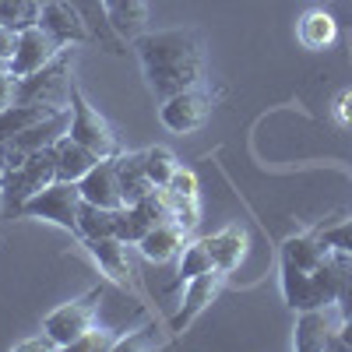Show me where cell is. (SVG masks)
Wrapping results in <instances>:
<instances>
[{
  "label": "cell",
  "instance_id": "cell-25",
  "mask_svg": "<svg viewBox=\"0 0 352 352\" xmlns=\"http://www.w3.org/2000/svg\"><path fill=\"white\" fill-rule=\"evenodd\" d=\"M39 11H43V0H0V25H11V28H32L39 25Z\"/></svg>",
  "mask_w": 352,
  "mask_h": 352
},
{
  "label": "cell",
  "instance_id": "cell-21",
  "mask_svg": "<svg viewBox=\"0 0 352 352\" xmlns=\"http://www.w3.org/2000/svg\"><path fill=\"white\" fill-rule=\"evenodd\" d=\"M88 254L99 261V268L116 278V282H127L131 275V264H127V243L120 236H96V240H85Z\"/></svg>",
  "mask_w": 352,
  "mask_h": 352
},
{
  "label": "cell",
  "instance_id": "cell-33",
  "mask_svg": "<svg viewBox=\"0 0 352 352\" xmlns=\"http://www.w3.org/2000/svg\"><path fill=\"white\" fill-rule=\"evenodd\" d=\"M14 349H18V352H39V349H60V345H56V342L43 331V335H39V338H32V342H18Z\"/></svg>",
  "mask_w": 352,
  "mask_h": 352
},
{
  "label": "cell",
  "instance_id": "cell-7",
  "mask_svg": "<svg viewBox=\"0 0 352 352\" xmlns=\"http://www.w3.org/2000/svg\"><path fill=\"white\" fill-rule=\"evenodd\" d=\"M99 303H102V289H92L88 296L71 300V303H64V307H56L53 314H46L43 331H46L56 345H60V349H71L88 328L96 324Z\"/></svg>",
  "mask_w": 352,
  "mask_h": 352
},
{
  "label": "cell",
  "instance_id": "cell-1",
  "mask_svg": "<svg viewBox=\"0 0 352 352\" xmlns=\"http://www.w3.org/2000/svg\"><path fill=\"white\" fill-rule=\"evenodd\" d=\"M134 53L141 60L144 81L152 96L162 102L184 88L201 85L204 74V50L194 28H159V32H141L134 39Z\"/></svg>",
  "mask_w": 352,
  "mask_h": 352
},
{
  "label": "cell",
  "instance_id": "cell-5",
  "mask_svg": "<svg viewBox=\"0 0 352 352\" xmlns=\"http://www.w3.org/2000/svg\"><path fill=\"white\" fill-rule=\"evenodd\" d=\"M67 131H71V106H67V109H56V113L46 116V120H39V124H32V127H25L21 134L8 138L4 144H0V169L18 166L21 159L36 155V152H43V148H53V144L60 141Z\"/></svg>",
  "mask_w": 352,
  "mask_h": 352
},
{
  "label": "cell",
  "instance_id": "cell-32",
  "mask_svg": "<svg viewBox=\"0 0 352 352\" xmlns=\"http://www.w3.org/2000/svg\"><path fill=\"white\" fill-rule=\"evenodd\" d=\"M335 116L342 127H352V88H345V92L335 99Z\"/></svg>",
  "mask_w": 352,
  "mask_h": 352
},
{
  "label": "cell",
  "instance_id": "cell-22",
  "mask_svg": "<svg viewBox=\"0 0 352 352\" xmlns=\"http://www.w3.org/2000/svg\"><path fill=\"white\" fill-rule=\"evenodd\" d=\"M71 4L81 11V18L88 21V28H92V39H96L106 53H124V39L113 32V25H109V14H106V4H102V0H71Z\"/></svg>",
  "mask_w": 352,
  "mask_h": 352
},
{
  "label": "cell",
  "instance_id": "cell-34",
  "mask_svg": "<svg viewBox=\"0 0 352 352\" xmlns=\"http://www.w3.org/2000/svg\"><path fill=\"white\" fill-rule=\"evenodd\" d=\"M338 335H342V345H345V349H352V314H349V317H342Z\"/></svg>",
  "mask_w": 352,
  "mask_h": 352
},
{
  "label": "cell",
  "instance_id": "cell-14",
  "mask_svg": "<svg viewBox=\"0 0 352 352\" xmlns=\"http://www.w3.org/2000/svg\"><path fill=\"white\" fill-rule=\"evenodd\" d=\"M184 243H187V232H184L180 226H176V222H159L155 229L144 232V240L138 243V250H141L144 261L166 264V261H173V257H180Z\"/></svg>",
  "mask_w": 352,
  "mask_h": 352
},
{
  "label": "cell",
  "instance_id": "cell-4",
  "mask_svg": "<svg viewBox=\"0 0 352 352\" xmlns=\"http://www.w3.org/2000/svg\"><path fill=\"white\" fill-rule=\"evenodd\" d=\"M74 141H81L85 148H92L99 159H113L120 155V141H116V131L109 127L106 116L81 96V88H71V131Z\"/></svg>",
  "mask_w": 352,
  "mask_h": 352
},
{
  "label": "cell",
  "instance_id": "cell-23",
  "mask_svg": "<svg viewBox=\"0 0 352 352\" xmlns=\"http://www.w3.org/2000/svg\"><path fill=\"white\" fill-rule=\"evenodd\" d=\"M78 232H81L85 240H96V236H116V208H102V204L81 201V212H78Z\"/></svg>",
  "mask_w": 352,
  "mask_h": 352
},
{
  "label": "cell",
  "instance_id": "cell-9",
  "mask_svg": "<svg viewBox=\"0 0 352 352\" xmlns=\"http://www.w3.org/2000/svg\"><path fill=\"white\" fill-rule=\"evenodd\" d=\"M215 109V96L208 92V88H184V92H176L169 99H162V124L173 131V134H190V131H201L204 124H208V116Z\"/></svg>",
  "mask_w": 352,
  "mask_h": 352
},
{
  "label": "cell",
  "instance_id": "cell-16",
  "mask_svg": "<svg viewBox=\"0 0 352 352\" xmlns=\"http://www.w3.org/2000/svg\"><path fill=\"white\" fill-rule=\"evenodd\" d=\"M296 39H300L307 50L320 53V50L335 46V39H338V21L324 11V4H320V8H310V11H303V14H300Z\"/></svg>",
  "mask_w": 352,
  "mask_h": 352
},
{
  "label": "cell",
  "instance_id": "cell-10",
  "mask_svg": "<svg viewBox=\"0 0 352 352\" xmlns=\"http://www.w3.org/2000/svg\"><path fill=\"white\" fill-rule=\"evenodd\" d=\"M39 25H43L60 46L96 43V39H92V28H88V21L81 18V11L71 4V0H43Z\"/></svg>",
  "mask_w": 352,
  "mask_h": 352
},
{
  "label": "cell",
  "instance_id": "cell-19",
  "mask_svg": "<svg viewBox=\"0 0 352 352\" xmlns=\"http://www.w3.org/2000/svg\"><path fill=\"white\" fill-rule=\"evenodd\" d=\"M53 155H56V180H74V184L99 162V155L92 148H85L81 141H74L71 134H64L53 144Z\"/></svg>",
  "mask_w": 352,
  "mask_h": 352
},
{
  "label": "cell",
  "instance_id": "cell-6",
  "mask_svg": "<svg viewBox=\"0 0 352 352\" xmlns=\"http://www.w3.org/2000/svg\"><path fill=\"white\" fill-rule=\"evenodd\" d=\"M81 187L74 180H53L50 187H43L32 201H25L21 215L25 219H46L60 229L78 232V212H81Z\"/></svg>",
  "mask_w": 352,
  "mask_h": 352
},
{
  "label": "cell",
  "instance_id": "cell-11",
  "mask_svg": "<svg viewBox=\"0 0 352 352\" xmlns=\"http://www.w3.org/2000/svg\"><path fill=\"white\" fill-rule=\"evenodd\" d=\"M64 46L56 43L43 25H32V28H21V36H18V50L11 56V74L14 78H28V74H36L43 71L56 53H60Z\"/></svg>",
  "mask_w": 352,
  "mask_h": 352
},
{
  "label": "cell",
  "instance_id": "cell-13",
  "mask_svg": "<svg viewBox=\"0 0 352 352\" xmlns=\"http://www.w3.org/2000/svg\"><path fill=\"white\" fill-rule=\"evenodd\" d=\"M78 187H81L85 201L102 204V208H124V187H120V176H116V162L113 159H99L78 180Z\"/></svg>",
  "mask_w": 352,
  "mask_h": 352
},
{
  "label": "cell",
  "instance_id": "cell-17",
  "mask_svg": "<svg viewBox=\"0 0 352 352\" xmlns=\"http://www.w3.org/2000/svg\"><path fill=\"white\" fill-rule=\"evenodd\" d=\"M102 4H106L113 32L124 43L127 39L134 43L144 32V25H148V0H102Z\"/></svg>",
  "mask_w": 352,
  "mask_h": 352
},
{
  "label": "cell",
  "instance_id": "cell-20",
  "mask_svg": "<svg viewBox=\"0 0 352 352\" xmlns=\"http://www.w3.org/2000/svg\"><path fill=\"white\" fill-rule=\"evenodd\" d=\"M204 243H208V250L215 257V268L232 272L247 257V229L243 226H226L215 236H204Z\"/></svg>",
  "mask_w": 352,
  "mask_h": 352
},
{
  "label": "cell",
  "instance_id": "cell-24",
  "mask_svg": "<svg viewBox=\"0 0 352 352\" xmlns=\"http://www.w3.org/2000/svg\"><path fill=\"white\" fill-rule=\"evenodd\" d=\"M212 268H215V257H212L208 243H204V240L184 243V250H180V272H176V275H180V282H190V278L212 272Z\"/></svg>",
  "mask_w": 352,
  "mask_h": 352
},
{
  "label": "cell",
  "instance_id": "cell-30",
  "mask_svg": "<svg viewBox=\"0 0 352 352\" xmlns=\"http://www.w3.org/2000/svg\"><path fill=\"white\" fill-rule=\"evenodd\" d=\"M18 102V78L8 71V74H0V109H8Z\"/></svg>",
  "mask_w": 352,
  "mask_h": 352
},
{
  "label": "cell",
  "instance_id": "cell-2",
  "mask_svg": "<svg viewBox=\"0 0 352 352\" xmlns=\"http://www.w3.org/2000/svg\"><path fill=\"white\" fill-rule=\"evenodd\" d=\"M53 180H56V155H53V148H43L36 155L21 159L18 166L0 169V204H4V215H21L25 201H32Z\"/></svg>",
  "mask_w": 352,
  "mask_h": 352
},
{
  "label": "cell",
  "instance_id": "cell-29",
  "mask_svg": "<svg viewBox=\"0 0 352 352\" xmlns=\"http://www.w3.org/2000/svg\"><path fill=\"white\" fill-rule=\"evenodd\" d=\"M169 190L180 194V197H197V176L180 166V169L173 173V180H169Z\"/></svg>",
  "mask_w": 352,
  "mask_h": 352
},
{
  "label": "cell",
  "instance_id": "cell-12",
  "mask_svg": "<svg viewBox=\"0 0 352 352\" xmlns=\"http://www.w3.org/2000/svg\"><path fill=\"white\" fill-rule=\"evenodd\" d=\"M222 278H226L222 268H212V272H204V275L190 278V282H187V292H184V303H180V310L173 314L169 328H173V331H187V328L194 324V317L204 314V310H208V303L219 296Z\"/></svg>",
  "mask_w": 352,
  "mask_h": 352
},
{
  "label": "cell",
  "instance_id": "cell-31",
  "mask_svg": "<svg viewBox=\"0 0 352 352\" xmlns=\"http://www.w3.org/2000/svg\"><path fill=\"white\" fill-rule=\"evenodd\" d=\"M18 28H11V25H0V56H4V60H11L14 56V50H18Z\"/></svg>",
  "mask_w": 352,
  "mask_h": 352
},
{
  "label": "cell",
  "instance_id": "cell-27",
  "mask_svg": "<svg viewBox=\"0 0 352 352\" xmlns=\"http://www.w3.org/2000/svg\"><path fill=\"white\" fill-rule=\"evenodd\" d=\"M320 236H324V243H328L331 250L352 254V219H342V222H335V226H328V229H320Z\"/></svg>",
  "mask_w": 352,
  "mask_h": 352
},
{
  "label": "cell",
  "instance_id": "cell-3",
  "mask_svg": "<svg viewBox=\"0 0 352 352\" xmlns=\"http://www.w3.org/2000/svg\"><path fill=\"white\" fill-rule=\"evenodd\" d=\"M71 71H74V50L64 46L43 71L28 74V78H18V102L67 109L71 106V88H74Z\"/></svg>",
  "mask_w": 352,
  "mask_h": 352
},
{
  "label": "cell",
  "instance_id": "cell-28",
  "mask_svg": "<svg viewBox=\"0 0 352 352\" xmlns=\"http://www.w3.org/2000/svg\"><path fill=\"white\" fill-rule=\"evenodd\" d=\"M113 345H116V342L109 338V331H102V328L92 324V328H88V331L71 345V349H78V352H92V349H113Z\"/></svg>",
  "mask_w": 352,
  "mask_h": 352
},
{
  "label": "cell",
  "instance_id": "cell-35",
  "mask_svg": "<svg viewBox=\"0 0 352 352\" xmlns=\"http://www.w3.org/2000/svg\"><path fill=\"white\" fill-rule=\"evenodd\" d=\"M11 71V60H4V56H0V74H8Z\"/></svg>",
  "mask_w": 352,
  "mask_h": 352
},
{
  "label": "cell",
  "instance_id": "cell-15",
  "mask_svg": "<svg viewBox=\"0 0 352 352\" xmlns=\"http://www.w3.org/2000/svg\"><path fill=\"white\" fill-rule=\"evenodd\" d=\"M113 162H116V176H120V187H124V204H134L155 190L148 169H144V152H120V155H113Z\"/></svg>",
  "mask_w": 352,
  "mask_h": 352
},
{
  "label": "cell",
  "instance_id": "cell-26",
  "mask_svg": "<svg viewBox=\"0 0 352 352\" xmlns=\"http://www.w3.org/2000/svg\"><path fill=\"white\" fill-rule=\"evenodd\" d=\"M144 169H148V176H152L155 187H169L173 173L180 169V162H176V155H173L169 148L155 144V148H144Z\"/></svg>",
  "mask_w": 352,
  "mask_h": 352
},
{
  "label": "cell",
  "instance_id": "cell-18",
  "mask_svg": "<svg viewBox=\"0 0 352 352\" xmlns=\"http://www.w3.org/2000/svg\"><path fill=\"white\" fill-rule=\"evenodd\" d=\"M328 257H331V247L324 243L320 232H300V236H289L282 243V261L296 264L303 272H317Z\"/></svg>",
  "mask_w": 352,
  "mask_h": 352
},
{
  "label": "cell",
  "instance_id": "cell-8",
  "mask_svg": "<svg viewBox=\"0 0 352 352\" xmlns=\"http://www.w3.org/2000/svg\"><path fill=\"white\" fill-rule=\"evenodd\" d=\"M342 307L338 303H324V307H314V310H300L296 317V335H292V345L300 352H324V349H345L342 345Z\"/></svg>",
  "mask_w": 352,
  "mask_h": 352
},
{
  "label": "cell",
  "instance_id": "cell-36",
  "mask_svg": "<svg viewBox=\"0 0 352 352\" xmlns=\"http://www.w3.org/2000/svg\"><path fill=\"white\" fill-rule=\"evenodd\" d=\"M314 4H328V0H314Z\"/></svg>",
  "mask_w": 352,
  "mask_h": 352
}]
</instances>
